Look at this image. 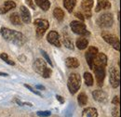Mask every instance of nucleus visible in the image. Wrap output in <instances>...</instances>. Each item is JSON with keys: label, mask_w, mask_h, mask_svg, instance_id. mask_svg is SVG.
I'll return each mask as SVG.
<instances>
[{"label": "nucleus", "mask_w": 121, "mask_h": 117, "mask_svg": "<svg viewBox=\"0 0 121 117\" xmlns=\"http://www.w3.org/2000/svg\"><path fill=\"white\" fill-rule=\"evenodd\" d=\"M76 4V0H63V6L69 13H71Z\"/></svg>", "instance_id": "5701e85b"}, {"label": "nucleus", "mask_w": 121, "mask_h": 117, "mask_svg": "<svg viewBox=\"0 0 121 117\" xmlns=\"http://www.w3.org/2000/svg\"><path fill=\"white\" fill-rule=\"evenodd\" d=\"M107 65V57L104 53H97L95 58L93 59L92 69L93 67H106Z\"/></svg>", "instance_id": "1a4fd4ad"}, {"label": "nucleus", "mask_w": 121, "mask_h": 117, "mask_svg": "<svg viewBox=\"0 0 121 117\" xmlns=\"http://www.w3.org/2000/svg\"><path fill=\"white\" fill-rule=\"evenodd\" d=\"M15 7H16V4L14 1H11V0L6 1L3 4V6L0 8V14H6L7 12H9L10 9L14 8Z\"/></svg>", "instance_id": "dca6fc26"}, {"label": "nucleus", "mask_w": 121, "mask_h": 117, "mask_svg": "<svg viewBox=\"0 0 121 117\" xmlns=\"http://www.w3.org/2000/svg\"><path fill=\"white\" fill-rule=\"evenodd\" d=\"M109 80H110V84L112 86V88H117L119 87V83H120V73L119 71L115 68V67H111L109 70Z\"/></svg>", "instance_id": "423d86ee"}, {"label": "nucleus", "mask_w": 121, "mask_h": 117, "mask_svg": "<svg viewBox=\"0 0 121 117\" xmlns=\"http://www.w3.org/2000/svg\"><path fill=\"white\" fill-rule=\"evenodd\" d=\"M98 53V49L97 47H94V46H90L85 54V57H86V60L90 66L91 70H92V64H93V59L95 58V56L97 55Z\"/></svg>", "instance_id": "9b49d317"}, {"label": "nucleus", "mask_w": 121, "mask_h": 117, "mask_svg": "<svg viewBox=\"0 0 121 117\" xmlns=\"http://www.w3.org/2000/svg\"><path fill=\"white\" fill-rule=\"evenodd\" d=\"M56 99L60 101V103H63L64 102V99L61 97V96H60V95H56Z\"/></svg>", "instance_id": "4c0bfd02"}, {"label": "nucleus", "mask_w": 121, "mask_h": 117, "mask_svg": "<svg viewBox=\"0 0 121 117\" xmlns=\"http://www.w3.org/2000/svg\"><path fill=\"white\" fill-rule=\"evenodd\" d=\"M61 41H62V44L64 45L65 47H67L68 49H74L73 41H72V39L70 38V36L68 35L67 33H62Z\"/></svg>", "instance_id": "a211bd4d"}, {"label": "nucleus", "mask_w": 121, "mask_h": 117, "mask_svg": "<svg viewBox=\"0 0 121 117\" xmlns=\"http://www.w3.org/2000/svg\"><path fill=\"white\" fill-rule=\"evenodd\" d=\"M18 105H20V106H29V107H32L33 106V104L30 102H22V101H21V100H19L18 99H15V100H14Z\"/></svg>", "instance_id": "473e14b6"}, {"label": "nucleus", "mask_w": 121, "mask_h": 117, "mask_svg": "<svg viewBox=\"0 0 121 117\" xmlns=\"http://www.w3.org/2000/svg\"><path fill=\"white\" fill-rule=\"evenodd\" d=\"M111 8V3L108 0H99L97 2V6L95 8L96 12L101 11L102 9H108Z\"/></svg>", "instance_id": "f3484780"}, {"label": "nucleus", "mask_w": 121, "mask_h": 117, "mask_svg": "<svg viewBox=\"0 0 121 117\" xmlns=\"http://www.w3.org/2000/svg\"><path fill=\"white\" fill-rule=\"evenodd\" d=\"M35 2L44 11L48 10V8H50V2L48 0H35Z\"/></svg>", "instance_id": "412c9836"}, {"label": "nucleus", "mask_w": 121, "mask_h": 117, "mask_svg": "<svg viewBox=\"0 0 121 117\" xmlns=\"http://www.w3.org/2000/svg\"><path fill=\"white\" fill-rule=\"evenodd\" d=\"M77 101H78V104L79 106L83 107V106H86L87 103H88V97L85 93H80L78 98H77Z\"/></svg>", "instance_id": "393cba45"}, {"label": "nucleus", "mask_w": 121, "mask_h": 117, "mask_svg": "<svg viewBox=\"0 0 121 117\" xmlns=\"http://www.w3.org/2000/svg\"><path fill=\"white\" fill-rule=\"evenodd\" d=\"M112 114H113V117H119V110H118V108H117V107L114 108Z\"/></svg>", "instance_id": "72a5a7b5"}, {"label": "nucleus", "mask_w": 121, "mask_h": 117, "mask_svg": "<svg viewBox=\"0 0 121 117\" xmlns=\"http://www.w3.org/2000/svg\"><path fill=\"white\" fill-rule=\"evenodd\" d=\"M95 73L97 85L99 87H103L104 81L105 78V67H93L92 69Z\"/></svg>", "instance_id": "6e6552de"}, {"label": "nucleus", "mask_w": 121, "mask_h": 117, "mask_svg": "<svg viewBox=\"0 0 121 117\" xmlns=\"http://www.w3.org/2000/svg\"><path fill=\"white\" fill-rule=\"evenodd\" d=\"M84 80H85V84L89 87H91L93 85V76L91 73H84Z\"/></svg>", "instance_id": "bb28decb"}, {"label": "nucleus", "mask_w": 121, "mask_h": 117, "mask_svg": "<svg viewBox=\"0 0 121 117\" xmlns=\"http://www.w3.org/2000/svg\"><path fill=\"white\" fill-rule=\"evenodd\" d=\"M82 117H98V112L95 108L89 107L83 111Z\"/></svg>", "instance_id": "aec40b11"}, {"label": "nucleus", "mask_w": 121, "mask_h": 117, "mask_svg": "<svg viewBox=\"0 0 121 117\" xmlns=\"http://www.w3.org/2000/svg\"><path fill=\"white\" fill-rule=\"evenodd\" d=\"M41 53H42V55H43V57H44V58H45L46 60H47V62L52 67V62H51V60H50V58L48 57V55L47 54V52L46 51H44V50H41Z\"/></svg>", "instance_id": "7c9ffc66"}, {"label": "nucleus", "mask_w": 121, "mask_h": 117, "mask_svg": "<svg viewBox=\"0 0 121 117\" xmlns=\"http://www.w3.org/2000/svg\"><path fill=\"white\" fill-rule=\"evenodd\" d=\"M35 88L40 89V90H45V87H44V86H41V85H36V86H35Z\"/></svg>", "instance_id": "58836bf2"}, {"label": "nucleus", "mask_w": 121, "mask_h": 117, "mask_svg": "<svg viewBox=\"0 0 121 117\" xmlns=\"http://www.w3.org/2000/svg\"><path fill=\"white\" fill-rule=\"evenodd\" d=\"M51 73H52V71H51V69H49V68H46V70L44 71V73L42 74V76L44 77V78H49L50 76H51Z\"/></svg>", "instance_id": "c756f323"}, {"label": "nucleus", "mask_w": 121, "mask_h": 117, "mask_svg": "<svg viewBox=\"0 0 121 117\" xmlns=\"http://www.w3.org/2000/svg\"><path fill=\"white\" fill-rule=\"evenodd\" d=\"M24 87L27 88V89H29V90H30L32 93H35V95H37V96H40V97L42 96V95H41V93H40L39 91H37V90H35V89L32 88L31 86H29V85H26V84H25V85H24Z\"/></svg>", "instance_id": "2f4dec72"}, {"label": "nucleus", "mask_w": 121, "mask_h": 117, "mask_svg": "<svg viewBox=\"0 0 121 117\" xmlns=\"http://www.w3.org/2000/svg\"><path fill=\"white\" fill-rule=\"evenodd\" d=\"M36 115L39 117H48L51 115L50 111H38L36 112Z\"/></svg>", "instance_id": "c85d7f7f"}, {"label": "nucleus", "mask_w": 121, "mask_h": 117, "mask_svg": "<svg viewBox=\"0 0 121 117\" xmlns=\"http://www.w3.org/2000/svg\"><path fill=\"white\" fill-rule=\"evenodd\" d=\"M76 45L78 49L83 50V49H86V48L88 47V46H89V41H88V39L83 38V37H82V38H78V39L76 40Z\"/></svg>", "instance_id": "4be33fe9"}, {"label": "nucleus", "mask_w": 121, "mask_h": 117, "mask_svg": "<svg viewBox=\"0 0 121 117\" xmlns=\"http://www.w3.org/2000/svg\"><path fill=\"white\" fill-rule=\"evenodd\" d=\"M81 86V77L77 73H71L68 81H67V87L69 89V92L74 95L79 90Z\"/></svg>", "instance_id": "f03ea898"}, {"label": "nucleus", "mask_w": 121, "mask_h": 117, "mask_svg": "<svg viewBox=\"0 0 121 117\" xmlns=\"http://www.w3.org/2000/svg\"><path fill=\"white\" fill-rule=\"evenodd\" d=\"M93 7V0H83L81 3V8L84 11V15L87 19H90L91 17V8Z\"/></svg>", "instance_id": "ddd939ff"}, {"label": "nucleus", "mask_w": 121, "mask_h": 117, "mask_svg": "<svg viewBox=\"0 0 121 117\" xmlns=\"http://www.w3.org/2000/svg\"><path fill=\"white\" fill-rule=\"evenodd\" d=\"M92 97L96 101L101 103H105L108 100L107 94L103 90H94L92 92Z\"/></svg>", "instance_id": "4468645a"}, {"label": "nucleus", "mask_w": 121, "mask_h": 117, "mask_svg": "<svg viewBox=\"0 0 121 117\" xmlns=\"http://www.w3.org/2000/svg\"><path fill=\"white\" fill-rule=\"evenodd\" d=\"M75 15H76V18H78V19H79V20H80L81 21H84L85 18L83 17V15H82V13H80V12H76V13Z\"/></svg>", "instance_id": "e433bc0d"}, {"label": "nucleus", "mask_w": 121, "mask_h": 117, "mask_svg": "<svg viewBox=\"0 0 121 117\" xmlns=\"http://www.w3.org/2000/svg\"><path fill=\"white\" fill-rule=\"evenodd\" d=\"M25 2L27 3V5L30 7L31 8H33V9H35V4H34V1H33V0H25Z\"/></svg>", "instance_id": "c9c22d12"}, {"label": "nucleus", "mask_w": 121, "mask_h": 117, "mask_svg": "<svg viewBox=\"0 0 121 117\" xmlns=\"http://www.w3.org/2000/svg\"><path fill=\"white\" fill-rule=\"evenodd\" d=\"M9 20L13 25H21V18L18 13H12L9 17Z\"/></svg>", "instance_id": "a878e982"}, {"label": "nucleus", "mask_w": 121, "mask_h": 117, "mask_svg": "<svg viewBox=\"0 0 121 117\" xmlns=\"http://www.w3.org/2000/svg\"><path fill=\"white\" fill-rule=\"evenodd\" d=\"M65 65L69 69H76L79 66V61L76 58L69 57L65 59Z\"/></svg>", "instance_id": "6ab92c4d"}, {"label": "nucleus", "mask_w": 121, "mask_h": 117, "mask_svg": "<svg viewBox=\"0 0 121 117\" xmlns=\"http://www.w3.org/2000/svg\"><path fill=\"white\" fill-rule=\"evenodd\" d=\"M72 31L79 35H83V36H87L90 35V32L87 30V27L85 25V23H83V21H73L70 24Z\"/></svg>", "instance_id": "7ed1b4c3"}, {"label": "nucleus", "mask_w": 121, "mask_h": 117, "mask_svg": "<svg viewBox=\"0 0 121 117\" xmlns=\"http://www.w3.org/2000/svg\"><path fill=\"white\" fill-rule=\"evenodd\" d=\"M0 58L1 59H3L6 63H8L9 65H15V62L12 60V59H10L9 58V55L7 54V53H1L0 54Z\"/></svg>", "instance_id": "cd10ccee"}, {"label": "nucleus", "mask_w": 121, "mask_h": 117, "mask_svg": "<svg viewBox=\"0 0 121 117\" xmlns=\"http://www.w3.org/2000/svg\"><path fill=\"white\" fill-rule=\"evenodd\" d=\"M20 12H21V17H22V21L25 23H30L32 18H31V13L29 9L24 6H22L20 8Z\"/></svg>", "instance_id": "2eb2a0df"}, {"label": "nucleus", "mask_w": 121, "mask_h": 117, "mask_svg": "<svg viewBox=\"0 0 121 117\" xmlns=\"http://www.w3.org/2000/svg\"><path fill=\"white\" fill-rule=\"evenodd\" d=\"M33 68L35 71V73H39L40 75H42L44 71L47 68V64H46L45 60L42 58H36L33 64Z\"/></svg>", "instance_id": "f8f14e48"}, {"label": "nucleus", "mask_w": 121, "mask_h": 117, "mask_svg": "<svg viewBox=\"0 0 121 117\" xmlns=\"http://www.w3.org/2000/svg\"><path fill=\"white\" fill-rule=\"evenodd\" d=\"M0 76H9V74L6 73H1L0 72Z\"/></svg>", "instance_id": "ea45409f"}, {"label": "nucleus", "mask_w": 121, "mask_h": 117, "mask_svg": "<svg viewBox=\"0 0 121 117\" xmlns=\"http://www.w3.org/2000/svg\"><path fill=\"white\" fill-rule=\"evenodd\" d=\"M53 15H54L55 19H57V21H61L64 19V12L60 8H56L53 10Z\"/></svg>", "instance_id": "b1692460"}, {"label": "nucleus", "mask_w": 121, "mask_h": 117, "mask_svg": "<svg viewBox=\"0 0 121 117\" xmlns=\"http://www.w3.org/2000/svg\"><path fill=\"white\" fill-rule=\"evenodd\" d=\"M96 22L101 28H109L114 23L113 15L110 13H104V14L101 15L98 17Z\"/></svg>", "instance_id": "20e7f679"}, {"label": "nucleus", "mask_w": 121, "mask_h": 117, "mask_svg": "<svg viewBox=\"0 0 121 117\" xmlns=\"http://www.w3.org/2000/svg\"><path fill=\"white\" fill-rule=\"evenodd\" d=\"M112 103H113L114 105H116V106H118V105H119V97H118V96H116V97L113 99Z\"/></svg>", "instance_id": "f704fd0d"}, {"label": "nucleus", "mask_w": 121, "mask_h": 117, "mask_svg": "<svg viewBox=\"0 0 121 117\" xmlns=\"http://www.w3.org/2000/svg\"><path fill=\"white\" fill-rule=\"evenodd\" d=\"M0 33L5 40L16 45V46H21L26 43V37L20 32L10 30L9 28H6V27H2L0 29Z\"/></svg>", "instance_id": "f257e3e1"}, {"label": "nucleus", "mask_w": 121, "mask_h": 117, "mask_svg": "<svg viewBox=\"0 0 121 117\" xmlns=\"http://www.w3.org/2000/svg\"><path fill=\"white\" fill-rule=\"evenodd\" d=\"M34 23L36 25V36L38 38L42 37L46 33V31L48 29V26H49L48 21L44 19H37L35 21Z\"/></svg>", "instance_id": "39448f33"}, {"label": "nucleus", "mask_w": 121, "mask_h": 117, "mask_svg": "<svg viewBox=\"0 0 121 117\" xmlns=\"http://www.w3.org/2000/svg\"><path fill=\"white\" fill-rule=\"evenodd\" d=\"M47 40L48 43H50L51 45L60 47V38L59 33L56 31H50L48 33V34L47 35Z\"/></svg>", "instance_id": "9d476101"}, {"label": "nucleus", "mask_w": 121, "mask_h": 117, "mask_svg": "<svg viewBox=\"0 0 121 117\" xmlns=\"http://www.w3.org/2000/svg\"><path fill=\"white\" fill-rule=\"evenodd\" d=\"M103 38L106 43L111 45L117 51L120 50V43H119V39L117 36L114 34H110V33H103Z\"/></svg>", "instance_id": "0eeeda50"}]
</instances>
